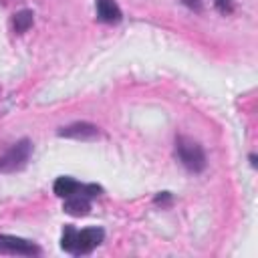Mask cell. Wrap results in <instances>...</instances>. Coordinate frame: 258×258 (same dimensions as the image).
<instances>
[{
    "instance_id": "obj_1",
    "label": "cell",
    "mask_w": 258,
    "mask_h": 258,
    "mask_svg": "<svg viewBox=\"0 0 258 258\" xmlns=\"http://www.w3.org/2000/svg\"><path fill=\"white\" fill-rule=\"evenodd\" d=\"M103 240H105V230L101 226H89L77 230L75 226L67 224L60 234V248L69 254L83 256V254H91Z\"/></svg>"
},
{
    "instance_id": "obj_2",
    "label": "cell",
    "mask_w": 258,
    "mask_h": 258,
    "mask_svg": "<svg viewBox=\"0 0 258 258\" xmlns=\"http://www.w3.org/2000/svg\"><path fill=\"white\" fill-rule=\"evenodd\" d=\"M175 157L191 173H202L206 169V165H208L204 147L196 139L185 137V135H177L175 137Z\"/></svg>"
},
{
    "instance_id": "obj_3",
    "label": "cell",
    "mask_w": 258,
    "mask_h": 258,
    "mask_svg": "<svg viewBox=\"0 0 258 258\" xmlns=\"http://www.w3.org/2000/svg\"><path fill=\"white\" fill-rule=\"evenodd\" d=\"M30 155H32V141L26 137L16 141L10 149H6L0 155V173H16L24 169Z\"/></svg>"
},
{
    "instance_id": "obj_4",
    "label": "cell",
    "mask_w": 258,
    "mask_h": 258,
    "mask_svg": "<svg viewBox=\"0 0 258 258\" xmlns=\"http://www.w3.org/2000/svg\"><path fill=\"white\" fill-rule=\"evenodd\" d=\"M0 254L8 256H38L40 246L32 240L12 236V234H0Z\"/></svg>"
},
{
    "instance_id": "obj_5",
    "label": "cell",
    "mask_w": 258,
    "mask_h": 258,
    "mask_svg": "<svg viewBox=\"0 0 258 258\" xmlns=\"http://www.w3.org/2000/svg\"><path fill=\"white\" fill-rule=\"evenodd\" d=\"M58 137H64V139H77V141H91V139H97L101 135L99 127L89 123V121H75L71 125H64L56 131Z\"/></svg>"
},
{
    "instance_id": "obj_6",
    "label": "cell",
    "mask_w": 258,
    "mask_h": 258,
    "mask_svg": "<svg viewBox=\"0 0 258 258\" xmlns=\"http://www.w3.org/2000/svg\"><path fill=\"white\" fill-rule=\"evenodd\" d=\"M97 20L105 24H117L123 20V12L115 0H95Z\"/></svg>"
},
{
    "instance_id": "obj_7",
    "label": "cell",
    "mask_w": 258,
    "mask_h": 258,
    "mask_svg": "<svg viewBox=\"0 0 258 258\" xmlns=\"http://www.w3.org/2000/svg\"><path fill=\"white\" fill-rule=\"evenodd\" d=\"M62 212L73 216V218H81V216H87L91 212V198L83 196V194H75V196H69L64 198L62 202Z\"/></svg>"
},
{
    "instance_id": "obj_8",
    "label": "cell",
    "mask_w": 258,
    "mask_h": 258,
    "mask_svg": "<svg viewBox=\"0 0 258 258\" xmlns=\"http://www.w3.org/2000/svg\"><path fill=\"white\" fill-rule=\"evenodd\" d=\"M83 185H85V183L77 181V179L71 177V175H60V177L54 179V183H52V191H54V196H58V198L64 200V198H69V196L83 194Z\"/></svg>"
},
{
    "instance_id": "obj_9",
    "label": "cell",
    "mask_w": 258,
    "mask_h": 258,
    "mask_svg": "<svg viewBox=\"0 0 258 258\" xmlns=\"http://www.w3.org/2000/svg\"><path fill=\"white\" fill-rule=\"evenodd\" d=\"M32 24H34V12H32V10L24 8V10H18V12L12 14V30H14L16 34L26 32Z\"/></svg>"
},
{
    "instance_id": "obj_10",
    "label": "cell",
    "mask_w": 258,
    "mask_h": 258,
    "mask_svg": "<svg viewBox=\"0 0 258 258\" xmlns=\"http://www.w3.org/2000/svg\"><path fill=\"white\" fill-rule=\"evenodd\" d=\"M214 4H216V8H218L222 14H230V12L234 10L232 0H214Z\"/></svg>"
},
{
    "instance_id": "obj_11",
    "label": "cell",
    "mask_w": 258,
    "mask_h": 258,
    "mask_svg": "<svg viewBox=\"0 0 258 258\" xmlns=\"http://www.w3.org/2000/svg\"><path fill=\"white\" fill-rule=\"evenodd\" d=\"M171 200H173L171 191H159V194L153 198V202H155V204H161V206H165V204H171Z\"/></svg>"
},
{
    "instance_id": "obj_12",
    "label": "cell",
    "mask_w": 258,
    "mask_h": 258,
    "mask_svg": "<svg viewBox=\"0 0 258 258\" xmlns=\"http://www.w3.org/2000/svg\"><path fill=\"white\" fill-rule=\"evenodd\" d=\"M189 8H196V10H202V6H200V0H183Z\"/></svg>"
},
{
    "instance_id": "obj_13",
    "label": "cell",
    "mask_w": 258,
    "mask_h": 258,
    "mask_svg": "<svg viewBox=\"0 0 258 258\" xmlns=\"http://www.w3.org/2000/svg\"><path fill=\"white\" fill-rule=\"evenodd\" d=\"M248 159H250V165H252V167H256V163H258V161H256V153H250V157H248Z\"/></svg>"
}]
</instances>
